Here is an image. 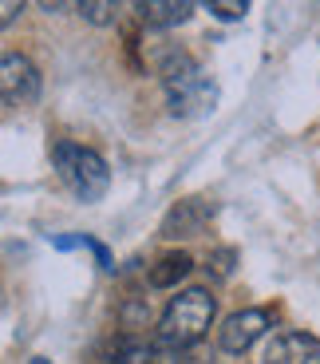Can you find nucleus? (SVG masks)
<instances>
[{
	"instance_id": "obj_15",
	"label": "nucleus",
	"mask_w": 320,
	"mask_h": 364,
	"mask_svg": "<svg viewBox=\"0 0 320 364\" xmlns=\"http://www.w3.org/2000/svg\"><path fill=\"white\" fill-rule=\"evenodd\" d=\"M32 364H52V360H40V356H36V360H32Z\"/></svg>"
},
{
	"instance_id": "obj_3",
	"label": "nucleus",
	"mask_w": 320,
	"mask_h": 364,
	"mask_svg": "<svg viewBox=\"0 0 320 364\" xmlns=\"http://www.w3.org/2000/svg\"><path fill=\"white\" fill-rule=\"evenodd\" d=\"M52 163L55 174L64 182L67 191L83 202H99L111 186V171L92 146H79V143H55L52 146Z\"/></svg>"
},
{
	"instance_id": "obj_14",
	"label": "nucleus",
	"mask_w": 320,
	"mask_h": 364,
	"mask_svg": "<svg viewBox=\"0 0 320 364\" xmlns=\"http://www.w3.org/2000/svg\"><path fill=\"white\" fill-rule=\"evenodd\" d=\"M20 9H24V4H16V0H4V12H0V20H4V24H12V16H16Z\"/></svg>"
},
{
	"instance_id": "obj_9",
	"label": "nucleus",
	"mask_w": 320,
	"mask_h": 364,
	"mask_svg": "<svg viewBox=\"0 0 320 364\" xmlns=\"http://www.w3.org/2000/svg\"><path fill=\"white\" fill-rule=\"evenodd\" d=\"M190 269H194L190 254H182V250H178V254H166V257H158L155 269H150V285H155V289H170V285H178Z\"/></svg>"
},
{
	"instance_id": "obj_2",
	"label": "nucleus",
	"mask_w": 320,
	"mask_h": 364,
	"mask_svg": "<svg viewBox=\"0 0 320 364\" xmlns=\"http://www.w3.org/2000/svg\"><path fill=\"white\" fill-rule=\"evenodd\" d=\"M214 297L210 289H182L178 297L166 305L162 321H158V337L162 345H174V348H190L198 345L206 333H210V321H214Z\"/></svg>"
},
{
	"instance_id": "obj_8",
	"label": "nucleus",
	"mask_w": 320,
	"mask_h": 364,
	"mask_svg": "<svg viewBox=\"0 0 320 364\" xmlns=\"http://www.w3.org/2000/svg\"><path fill=\"white\" fill-rule=\"evenodd\" d=\"M194 12L190 0H150V4H138V16L147 20L150 28H174V24H186Z\"/></svg>"
},
{
	"instance_id": "obj_7",
	"label": "nucleus",
	"mask_w": 320,
	"mask_h": 364,
	"mask_svg": "<svg viewBox=\"0 0 320 364\" xmlns=\"http://www.w3.org/2000/svg\"><path fill=\"white\" fill-rule=\"evenodd\" d=\"M265 364H320V341L309 333H281L265 348Z\"/></svg>"
},
{
	"instance_id": "obj_4",
	"label": "nucleus",
	"mask_w": 320,
	"mask_h": 364,
	"mask_svg": "<svg viewBox=\"0 0 320 364\" xmlns=\"http://www.w3.org/2000/svg\"><path fill=\"white\" fill-rule=\"evenodd\" d=\"M0 91H4V103L9 107H32L40 100V72L28 55L9 52L4 64H0Z\"/></svg>"
},
{
	"instance_id": "obj_10",
	"label": "nucleus",
	"mask_w": 320,
	"mask_h": 364,
	"mask_svg": "<svg viewBox=\"0 0 320 364\" xmlns=\"http://www.w3.org/2000/svg\"><path fill=\"white\" fill-rule=\"evenodd\" d=\"M107 364H158V356H155V348H147V345H123Z\"/></svg>"
},
{
	"instance_id": "obj_1",
	"label": "nucleus",
	"mask_w": 320,
	"mask_h": 364,
	"mask_svg": "<svg viewBox=\"0 0 320 364\" xmlns=\"http://www.w3.org/2000/svg\"><path fill=\"white\" fill-rule=\"evenodd\" d=\"M162 87H166V103L174 115L182 119H198L210 115L218 107V83L206 75V68L190 55H170L162 68Z\"/></svg>"
},
{
	"instance_id": "obj_12",
	"label": "nucleus",
	"mask_w": 320,
	"mask_h": 364,
	"mask_svg": "<svg viewBox=\"0 0 320 364\" xmlns=\"http://www.w3.org/2000/svg\"><path fill=\"white\" fill-rule=\"evenodd\" d=\"M79 12L95 24H111L115 20V4H79Z\"/></svg>"
},
{
	"instance_id": "obj_5",
	"label": "nucleus",
	"mask_w": 320,
	"mask_h": 364,
	"mask_svg": "<svg viewBox=\"0 0 320 364\" xmlns=\"http://www.w3.org/2000/svg\"><path fill=\"white\" fill-rule=\"evenodd\" d=\"M265 328H269L265 309H241V313H233V317H226V325H221V333H218V345L226 348V353H245Z\"/></svg>"
},
{
	"instance_id": "obj_13",
	"label": "nucleus",
	"mask_w": 320,
	"mask_h": 364,
	"mask_svg": "<svg viewBox=\"0 0 320 364\" xmlns=\"http://www.w3.org/2000/svg\"><path fill=\"white\" fill-rule=\"evenodd\" d=\"M229 262H233V250H218L214 265H218V277H229Z\"/></svg>"
},
{
	"instance_id": "obj_11",
	"label": "nucleus",
	"mask_w": 320,
	"mask_h": 364,
	"mask_svg": "<svg viewBox=\"0 0 320 364\" xmlns=\"http://www.w3.org/2000/svg\"><path fill=\"white\" fill-rule=\"evenodd\" d=\"M210 12H214L218 20H241V16L249 12V4H245V0H241V4H233V0H214Z\"/></svg>"
},
{
	"instance_id": "obj_6",
	"label": "nucleus",
	"mask_w": 320,
	"mask_h": 364,
	"mask_svg": "<svg viewBox=\"0 0 320 364\" xmlns=\"http://www.w3.org/2000/svg\"><path fill=\"white\" fill-rule=\"evenodd\" d=\"M214 218V206L202 198H186L178 202V206L166 214L162 222V237H170V242H178V237H198L202 230H206V222Z\"/></svg>"
}]
</instances>
